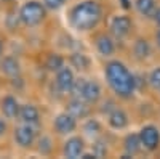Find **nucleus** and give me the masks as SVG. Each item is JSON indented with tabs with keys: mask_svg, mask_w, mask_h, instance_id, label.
<instances>
[{
	"mask_svg": "<svg viewBox=\"0 0 160 159\" xmlns=\"http://www.w3.org/2000/svg\"><path fill=\"white\" fill-rule=\"evenodd\" d=\"M106 81H108L111 90L118 97V98H131V95L135 93L136 85H135V76H133L128 68L122 61H109L106 64Z\"/></svg>",
	"mask_w": 160,
	"mask_h": 159,
	"instance_id": "obj_1",
	"label": "nucleus"
},
{
	"mask_svg": "<svg viewBox=\"0 0 160 159\" xmlns=\"http://www.w3.org/2000/svg\"><path fill=\"white\" fill-rule=\"evenodd\" d=\"M102 18V7L96 0H85L77 3L69 13V23L74 29L87 32L95 29Z\"/></svg>",
	"mask_w": 160,
	"mask_h": 159,
	"instance_id": "obj_2",
	"label": "nucleus"
},
{
	"mask_svg": "<svg viewBox=\"0 0 160 159\" xmlns=\"http://www.w3.org/2000/svg\"><path fill=\"white\" fill-rule=\"evenodd\" d=\"M47 16V7L45 3H40L37 0L26 2L19 10V19L26 26H37Z\"/></svg>",
	"mask_w": 160,
	"mask_h": 159,
	"instance_id": "obj_3",
	"label": "nucleus"
},
{
	"mask_svg": "<svg viewBox=\"0 0 160 159\" xmlns=\"http://www.w3.org/2000/svg\"><path fill=\"white\" fill-rule=\"evenodd\" d=\"M139 138H141V143H142L144 150L155 151L158 148V145H160V130L155 125L148 124L139 130Z\"/></svg>",
	"mask_w": 160,
	"mask_h": 159,
	"instance_id": "obj_4",
	"label": "nucleus"
},
{
	"mask_svg": "<svg viewBox=\"0 0 160 159\" xmlns=\"http://www.w3.org/2000/svg\"><path fill=\"white\" fill-rule=\"evenodd\" d=\"M131 26H133V23H131L130 16H127V15H117V16L112 18L109 28H111L112 35L115 39H118V40H122V39H125L130 34Z\"/></svg>",
	"mask_w": 160,
	"mask_h": 159,
	"instance_id": "obj_5",
	"label": "nucleus"
},
{
	"mask_svg": "<svg viewBox=\"0 0 160 159\" xmlns=\"http://www.w3.org/2000/svg\"><path fill=\"white\" fill-rule=\"evenodd\" d=\"M55 130L58 132L59 135H68V134H72V132L77 129V117H74L71 113H61L55 117Z\"/></svg>",
	"mask_w": 160,
	"mask_h": 159,
	"instance_id": "obj_6",
	"label": "nucleus"
},
{
	"mask_svg": "<svg viewBox=\"0 0 160 159\" xmlns=\"http://www.w3.org/2000/svg\"><path fill=\"white\" fill-rule=\"evenodd\" d=\"M34 140H35L34 125L24 122L22 125H18L15 129V141H16L18 146H21V148H31Z\"/></svg>",
	"mask_w": 160,
	"mask_h": 159,
	"instance_id": "obj_7",
	"label": "nucleus"
},
{
	"mask_svg": "<svg viewBox=\"0 0 160 159\" xmlns=\"http://www.w3.org/2000/svg\"><path fill=\"white\" fill-rule=\"evenodd\" d=\"M83 151H85V143H83V138H80V137L68 138L64 143V148H62V154L71 159L80 157L83 154Z\"/></svg>",
	"mask_w": 160,
	"mask_h": 159,
	"instance_id": "obj_8",
	"label": "nucleus"
},
{
	"mask_svg": "<svg viewBox=\"0 0 160 159\" xmlns=\"http://www.w3.org/2000/svg\"><path fill=\"white\" fill-rule=\"evenodd\" d=\"M74 82H75V76L72 72L71 68H66V66H62V68L59 71H56V87L61 90V92H71L72 87H74Z\"/></svg>",
	"mask_w": 160,
	"mask_h": 159,
	"instance_id": "obj_9",
	"label": "nucleus"
},
{
	"mask_svg": "<svg viewBox=\"0 0 160 159\" xmlns=\"http://www.w3.org/2000/svg\"><path fill=\"white\" fill-rule=\"evenodd\" d=\"M101 85L96 81H85L83 88H82V93H80V98H83L87 103L90 104H95L99 101L101 98Z\"/></svg>",
	"mask_w": 160,
	"mask_h": 159,
	"instance_id": "obj_10",
	"label": "nucleus"
},
{
	"mask_svg": "<svg viewBox=\"0 0 160 159\" xmlns=\"http://www.w3.org/2000/svg\"><path fill=\"white\" fill-rule=\"evenodd\" d=\"M90 103H87L83 98L75 97L74 100H71L68 103V113H71L74 117L77 119H85L90 114Z\"/></svg>",
	"mask_w": 160,
	"mask_h": 159,
	"instance_id": "obj_11",
	"label": "nucleus"
},
{
	"mask_svg": "<svg viewBox=\"0 0 160 159\" xmlns=\"http://www.w3.org/2000/svg\"><path fill=\"white\" fill-rule=\"evenodd\" d=\"M108 122L112 129L115 130H122L128 125V114L123 111V109H120V108H114L109 114H108Z\"/></svg>",
	"mask_w": 160,
	"mask_h": 159,
	"instance_id": "obj_12",
	"label": "nucleus"
},
{
	"mask_svg": "<svg viewBox=\"0 0 160 159\" xmlns=\"http://www.w3.org/2000/svg\"><path fill=\"white\" fill-rule=\"evenodd\" d=\"M123 148L127 151V154L123 157H131V156L139 154L141 150H142V143H141L139 134H128L123 140Z\"/></svg>",
	"mask_w": 160,
	"mask_h": 159,
	"instance_id": "obj_13",
	"label": "nucleus"
},
{
	"mask_svg": "<svg viewBox=\"0 0 160 159\" xmlns=\"http://www.w3.org/2000/svg\"><path fill=\"white\" fill-rule=\"evenodd\" d=\"M96 50L102 56H112L115 51V44L112 37H109L108 34H99L96 37Z\"/></svg>",
	"mask_w": 160,
	"mask_h": 159,
	"instance_id": "obj_14",
	"label": "nucleus"
},
{
	"mask_svg": "<svg viewBox=\"0 0 160 159\" xmlns=\"http://www.w3.org/2000/svg\"><path fill=\"white\" fill-rule=\"evenodd\" d=\"M0 71L8 77H18L19 72H21L19 61L15 56H5L0 61Z\"/></svg>",
	"mask_w": 160,
	"mask_h": 159,
	"instance_id": "obj_15",
	"label": "nucleus"
},
{
	"mask_svg": "<svg viewBox=\"0 0 160 159\" xmlns=\"http://www.w3.org/2000/svg\"><path fill=\"white\" fill-rule=\"evenodd\" d=\"M0 109H2L3 116L7 119H15L16 116H19V109H21V106L18 103V100L15 97H5L3 101H2V106H0Z\"/></svg>",
	"mask_w": 160,
	"mask_h": 159,
	"instance_id": "obj_16",
	"label": "nucleus"
},
{
	"mask_svg": "<svg viewBox=\"0 0 160 159\" xmlns=\"http://www.w3.org/2000/svg\"><path fill=\"white\" fill-rule=\"evenodd\" d=\"M19 119L26 124L35 125V124H38V119H40L38 109L34 104H22L21 109H19Z\"/></svg>",
	"mask_w": 160,
	"mask_h": 159,
	"instance_id": "obj_17",
	"label": "nucleus"
},
{
	"mask_svg": "<svg viewBox=\"0 0 160 159\" xmlns=\"http://www.w3.org/2000/svg\"><path fill=\"white\" fill-rule=\"evenodd\" d=\"M133 53H135L136 60H139V61L148 60L151 56V45H149V42L146 40V39H138V40L135 42V45H133Z\"/></svg>",
	"mask_w": 160,
	"mask_h": 159,
	"instance_id": "obj_18",
	"label": "nucleus"
},
{
	"mask_svg": "<svg viewBox=\"0 0 160 159\" xmlns=\"http://www.w3.org/2000/svg\"><path fill=\"white\" fill-rule=\"evenodd\" d=\"M135 7H136L138 13H139V15H142V16H152L155 8H157L155 0H136Z\"/></svg>",
	"mask_w": 160,
	"mask_h": 159,
	"instance_id": "obj_19",
	"label": "nucleus"
},
{
	"mask_svg": "<svg viewBox=\"0 0 160 159\" xmlns=\"http://www.w3.org/2000/svg\"><path fill=\"white\" fill-rule=\"evenodd\" d=\"M71 64L74 68H77L78 71H87L90 66V60L83 53H72L71 55Z\"/></svg>",
	"mask_w": 160,
	"mask_h": 159,
	"instance_id": "obj_20",
	"label": "nucleus"
},
{
	"mask_svg": "<svg viewBox=\"0 0 160 159\" xmlns=\"http://www.w3.org/2000/svg\"><path fill=\"white\" fill-rule=\"evenodd\" d=\"M45 66H47L48 71H53V72L59 71L64 66V58L61 55H58V53H51V55H48V58H47Z\"/></svg>",
	"mask_w": 160,
	"mask_h": 159,
	"instance_id": "obj_21",
	"label": "nucleus"
},
{
	"mask_svg": "<svg viewBox=\"0 0 160 159\" xmlns=\"http://www.w3.org/2000/svg\"><path fill=\"white\" fill-rule=\"evenodd\" d=\"M83 132L88 137H98L101 134V124L96 121V119H88V121L83 124Z\"/></svg>",
	"mask_w": 160,
	"mask_h": 159,
	"instance_id": "obj_22",
	"label": "nucleus"
},
{
	"mask_svg": "<svg viewBox=\"0 0 160 159\" xmlns=\"http://www.w3.org/2000/svg\"><path fill=\"white\" fill-rule=\"evenodd\" d=\"M37 150H38V153H42V154H50L51 150H53L51 138L47 137V135L40 137V138H38V143H37Z\"/></svg>",
	"mask_w": 160,
	"mask_h": 159,
	"instance_id": "obj_23",
	"label": "nucleus"
},
{
	"mask_svg": "<svg viewBox=\"0 0 160 159\" xmlns=\"http://www.w3.org/2000/svg\"><path fill=\"white\" fill-rule=\"evenodd\" d=\"M149 84L154 88H160V66H157L155 69L151 71V74H149Z\"/></svg>",
	"mask_w": 160,
	"mask_h": 159,
	"instance_id": "obj_24",
	"label": "nucleus"
},
{
	"mask_svg": "<svg viewBox=\"0 0 160 159\" xmlns=\"http://www.w3.org/2000/svg\"><path fill=\"white\" fill-rule=\"evenodd\" d=\"M43 3L48 10H59L64 7L66 0H43Z\"/></svg>",
	"mask_w": 160,
	"mask_h": 159,
	"instance_id": "obj_25",
	"label": "nucleus"
},
{
	"mask_svg": "<svg viewBox=\"0 0 160 159\" xmlns=\"http://www.w3.org/2000/svg\"><path fill=\"white\" fill-rule=\"evenodd\" d=\"M93 153L96 154V157H102L108 154V148H106V145L102 141H96L95 146H93Z\"/></svg>",
	"mask_w": 160,
	"mask_h": 159,
	"instance_id": "obj_26",
	"label": "nucleus"
},
{
	"mask_svg": "<svg viewBox=\"0 0 160 159\" xmlns=\"http://www.w3.org/2000/svg\"><path fill=\"white\" fill-rule=\"evenodd\" d=\"M152 18H154V21H155V23L160 26V7H158V8H155V11H154Z\"/></svg>",
	"mask_w": 160,
	"mask_h": 159,
	"instance_id": "obj_27",
	"label": "nucleus"
},
{
	"mask_svg": "<svg viewBox=\"0 0 160 159\" xmlns=\"http://www.w3.org/2000/svg\"><path fill=\"white\" fill-rule=\"evenodd\" d=\"M5 132H7V124H5V121L2 117H0V137L2 135H5Z\"/></svg>",
	"mask_w": 160,
	"mask_h": 159,
	"instance_id": "obj_28",
	"label": "nucleus"
},
{
	"mask_svg": "<svg viewBox=\"0 0 160 159\" xmlns=\"http://www.w3.org/2000/svg\"><path fill=\"white\" fill-rule=\"evenodd\" d=\"M118 2H120V3H122V7H123L125 10L131 7V0H118Z\"/></svg>",
	"mask_w": 160,
	"mask_h": 159,
	"instance_id": "obj_29",
	"label": "nucleus"
},
{
	"mask_svg": "<svg viewBox=\"0 0 160 159\" xmlns=\"http://www.w3.org/2000/svg\"><path fill=\"white\" fill-rule=\"evenodd\" d=\"M2 58H3V40L0 39V61H2Z\"/></svg>",
	"mask_w": 160,
	"mask_h": 159,
	"instance_id": "obj_30",
	"label": "nucleus"
},
{
	"mask_svg": "<svg viewBox=\"0 0 160 159\" xmlns=\"http://www.w3.org/2000/svg\"><path fill=\"white\" fill-rule=\"evenodd\" d=\"M157 44H158V47H160V29H158V32H157Z\"/></svg>",
	"mask_w": 160,
	"mask_h": 159,
	"instance_id": "obj_31",
	"label": "nucleus"
}]
</instances>
